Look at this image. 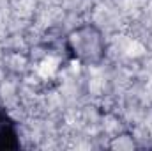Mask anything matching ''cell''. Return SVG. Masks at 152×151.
I'll list each match as a JSON object with an SVG mask.
<instances>
[{
	"instance_id": "1",
	"label": "cell",
	"mask_w": 152,
	"mask_h": 151,
	"mask_svg": "<svg viewBox=\"0 0 152 151\" xmlns=\"http://www.w3.org/2000/svg\"><path fill=\"white\" fill-rule=\"evenodd\" d=\"M69 46L76 57L87 64H97L104 57V39L92 25H83L69 36Z\"/></svg>"
},
{
	"instance_id": "2",
	"label": "cell",
	"mask_w": 152,
	"mask_h": 151,
	"mask_svg": "<svg viewBox=\"0 0 152 151\" xmlns=\"http://www.w3.org/2000/svg\"><path fill=\"white\" fill-rule=\"evenodd\" d=\"M14 126L12 123L4 115L0 114V148H11L14 146Z\"/></svg>"
}]
</instances>
